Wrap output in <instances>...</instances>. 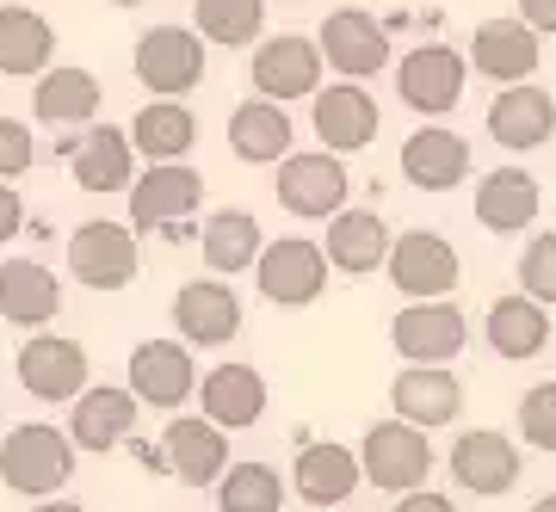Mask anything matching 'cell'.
Instances as JSON below:
<instances>
[{
  "instance_id": "cell-1",
  "label": "cell",
  "mask_w": 556,
  "mask_h": 512,
  "mask_svg": "<svg viewBox=\"0 0 556 512\" xmlns=\"http://www.w3.org/2000/svg\"><path fill=\"white\" fill-rule=\"evenodd\" d=\"M75 475V438L68 426H50V420H25L0 438V482L25 500H50V494L68 488Z\"/></svg>"
},
{
  "instance_id": "cell-2",
  "label": "cell",
  "mask_w": 556,
  "mask_h": 512,
  "mask_svg": "<svg viewBox=\"0 0 556 512\" xmlns=\"http://www.w3.org/2000/svg\"><path fill=\"white\" fill-rule=\"evenodd\" d=\"M433 463H439V451H433V438H427V426H408V420H378L358 438V470L383 494L427 488Z\"/></svg>"
},
{
  "instance_id": "cell-3",
  "label": "cell",
  "mask_w": 556,
  "mask_h": 512,
  "mask_svg": "<svg viewBox=\"0 0 556 512\" xmlns=\"http://www.w3.org/2000/svg\"><path fill=\"white\" fill-rule=\"evenodd\" d=\"M204 204V174L192 161H149L130 179V229H161V235H186V222Z\"/></svg>"
},
{
  "instance_id": "cell-4",
  "label": "cell",
  "mask_w": 556,
  "mask_h": 512,
  "mask_svg": "<svg viewBox=\"0 0 556 512\" xmlns=\"http://www.w3.org/2000/svg\"><path fill=\"white\" fill-rule=\"evenodd\" d=\"M204 50H211V43H204L192 25H149V31L137 38V80H142L155 99L199 93L204 62H211Z\"/></svg>"
},
{
  "instance_id": "cell-5",
  "label": "cell",
  "mask_w": 556,
  "mask_h": 512,
  "mask_svg": "<svg viewBox=\"0 0 556 512\" xmlns=\"http://www.w3.org/2000/svg\"><path fill=\"white\" fill-rule=\"evenodd\" d=\"M137 266H142V254H137V229L130 222L93 217L68 235V272L87 291H124V284H137Z\"/></svg>"
},
{
  "instance_id": "cell-6",
  "label": "cell",
  "mask_w": 556,
  "mask_h": 512,
  "mask_svg": "<svg viewBox=\"0 0 556 512\" xmlns=\"http://www.w3.org/2000/svg\"><path fill=\"white\" fill-rule=\"evenodd\" d=\"M464 80H470V56L452 50V43H415L396 62V93L420 118H445L457 99H464Z\"/></svg>"
},
{
  "instance_id": "cell-7",
  "label": "cell",
  "mask_w": 556,
  "mask_h": 512,
  "mask_svg": "<svg viewBox=\"0 0 556 512\" xmlns=\"http://www.w3.org/2000/svg\"><path fill=\"white\" fill-rule=\"evenodd\" d=\"M254 284L273 309H309L321 296V284H328V254L303 235L266 241L260 259H254Z\"/></svg>"
},
{
  "instance_id": "cell-8",
  "label": "cell",
  "mask_w": 556,
  "mask_h": 512,
  "mask_svg": "<svg viewBox=\"0 0 556 512\" xmlns=\"http://www.w3.org/2000/svg\"><path fill=\"white\" fill-rule=\"evenodd\" d=\"M390 346L402 353V364H452L464 346H470V316L445 303V296H427V303H408L390 321Z\"/></svg>"
},
{
  "instance_id": "cell-9",
  "label": "cell",
  "mask_w": 556,
  "mask_h": 512,
  "mask_svg": "<svg viewBox=\"0 0 556 512\" xmlns=\"http://www.w3.org/2000/svg\"><path fill=\"white\" fill-rule=\"evenodd\" d=\"M346 192H353V174L334 149L321 155H285L278 161V204L303 222H328L346 210Z\"/></svg>"
},
{
  "instance_id": "cell-10",
  "label": "cell",
  "mask_w": 556,
  "mask_h": 512,
  "mask_svg": "<svg viewBox=\"0 0 556 512\" xmlns=\"http://www.w3.org/2000/svg\"><path fill=\"white\" fill-rule=\"evenodd\" d=\"M321 68H328V62H321V43L303 38V31L260 38V43H254V62H248L254 93H260V99H278V105H291V99H316Z\"/></svg>"
},
{
  "instance_id": "cell-11",
  "label": "cell",
  "mask_w": 556,
  "mask_h": 512,
  "mask_svg": "<svg viewBox=\"0 0 556 512\" xmlns=\"http://www.w3.org/2000/svg\"><path fill=\"white\" fill-rule=\"evenodd\" d=\"M383 272H390V284H396L408 303H427V296H452L464 266H457V247L445 235H433V229H402V235L390 241Z\"/></svg>"
},
{
  "instance_id": "cell-12",
  "label": "cell",
  "mask_w": 556,
  "mask_h": 512,
  "mask_svg": "<svg viewBox=\"0 0 556 512\" xmlns=\"http://www.w3.org/2000/svg\"><path fill=\"white\" fill-rule=\"evenodd\" d=\"M452 463V482L464 494H477V500H501V494L519 488V470H526V457L514 451V438L495 433V426H477V433H457V445L445 451Z\"/></svg>"
},
{
  "instance_id": "cell-13",
  "label": "cell",
  "mask_w": 556,
  "mask_h": 512,
  "mask_svg": "<svg viewBox=\"0 0 556 512\" xmlns=\"http://www.w3.org/2000/svg\"><path fill=\"white\" fill-rule=\"evenodd\" d=\"M309 124H316L321 149H334V155H358V149H371L383 130V112L378 99L365 93L358 80H334V87H316L309 99Z\"/></svg>"
},
{
  "instance_id": "cell-14",
  "label": "cell",
  "mask_w": 556,
  "mask_h": 512,
  "mask_svg": "<svg viewBox=\"0 0 556 512\" xmlns=\"http://www.w3.org/2000/svg\"><path fill=\"white\" fill-rule=\"evenodd\" d=\"M321 43V62L334 68L340 80H371L390 62V31H383L365 7H334L316 31Z\"/></svg>"
},
{
  "instance_id": "cell-15",
  "label": "cell",
  "mask_w": 556,
  "mask_h": 512,
  "mask_svg": "<svg viewBox=\"0 0 556 512\" xmlns=\"http://www.w3.org/2000/svg\"><path fill=\"white\" fill-rule=\"evenodd\" d=\"M130 395L142 408H167L179 414L199 395V364L186 353V340H142L130 353Z\"/></svg>"
},
{
  "instance_id": "cell-16",
  "label": "cell",
  "mask_w": 556,
  "mask_h": 512,
  "mask_svg": "<svg viewBox=\"0 0 556 512\" xmlns=\"http://www.w3.org/2000/svg\"><path fill=\"white\" fill-rule=\"evenodd\" d=\"M13 371H20V383L38 401H75L80 389H87V346L68 334H31L20 346V358H13Z\"/></svg>"
},
{
  "instance_id": "cell-17",
  "label": "cell",
  "mask_w": 556,
  "mask_h": 512,
  "mask_svg": "<svg viewBox=\"0 0 556 512\" xmlns=\"http://www.w3.org/2000/svg\"><path fill=\"white\" fill-rule=\"evenodd\" d=\"M137 395L118 389V383H87V389L68 401V438H75V451H118L124 438L137 433Z\"/></svg>"
},
{
  "instance_id": "cell-18",
  "label": "cell",
  "mask_w": 556,
  "mask_h": 512,
  "mask_svg": "<svg viewBox=\"0 0 556 512\" xmlns=\"http://www.w3.org/2000/svg\"><path fill=\"white\" fill-rule=\"evenodd\" d=\"M174 328L186 346H229L241 334V296L229 278H192L174 291Z\"/></svg>"
},
{
  "instance_id": "cell-19",
  "label": "cell",
  "mask_w": 556,
  "mask_h": 512,
  "mask_svg": "<svg viewBox=\"0 0 556 512\" xmlns=\"http://www.w3.org/2000/svg\"><path fill=\"white\" fill-rule=\"evenodd\" d=\"M161 463L186 488H217V475L229 470V433L204 414H174L167 433H161Z\"/></svg>"
},
{
  "instance_id": "cell-20",
  "label": "cell",
  "mask_w": 556,
  "mask_h": 512,
  "mask_svg": "<svg viewBox=\"0 0 556 512\" xmlns=\"http://www.w3.org/2000/svg\"><path fill=\"white\" fill-rule=\"evenodd\" d=\"M489 137H495L507 155H532V149L556 142V99L544 93L538 80L501 87L495 105H489Z\"/></svg>"
},
{
  "instance_id": "cell-21",
  "label": "cell",
  "mask_w": 556,
  "mask_h": 512,
  "mask_svg": "<svg viewBox=\"0 0 556 512\" xmlns=\"http://www.w3.org/2000/svg\"><path fill=\"white\" fill-rule=\"evenodd\" d=\"M68 155V174H75L80 192H130V179H137V142H130V130H118V124H93L80 142H68L62 149Z\"/></svg>"
},
{
  "instance_id": "cell-22",
  "label": "cell",
  "mask_w": 556,
  "mask_h": 512,
  "mask_svg": "<svg viewBox=\"0 0 556 512\" xmlns=\"http://www.w3.org/2000/svg\"><path fill=\"white\" fill-rule=\"evenodd\" d=\"M390 408L408 426H452L464 414V383L452 376V364H402L390 383Z\"/></svg>"
},
{
  "instance_id": "cell-23",
  "label": "cell",
  "mask_w": 556,
  "mask_h": 512,
  "mask_svg": "<svg viewBox=\"0 0 556 512\" xmlns=\"http://www.w3.org/2000/svg\"><path fill=\"white\" fill-rule=\"evenodd\" d=\"M266 376L254 371V364H241V358H229V364H217V371L199 376V414L217 420L223 433H248V426H260V414H266Z\"/></svg>"
},
{
  "instance_id": "cell-24",
  "label": "cell",
  "mask_w": 556,
  "mask_h": 512,
  "mask_svg": "<svg viewBox=\"0 0 556 512\" xmlns=\"http://www.w3.org/2000/svg\"><path fill=\"white\" fill-rule=\"evenodd\" d=\"M402 179L415 192H457L470 179V142L427 118L415 137L402 142Z\"/></svg>"
},
{
  "instance_id": "cell-25",
  "label": "cell",
  "mask_w": 556,
  "mask_h": 512,
  "mask_svg": "<svg viewBox=\"0 0 556 512\" xmlns=\"http://www.w3.org/2000/svg\"><path fill=\"white\" fill-rule=\"evenodd\" d=\"M470 68H477L482 80H495V87H514V80H532L538 75V31L526 20H489V25H477V38H470Z\"/></svg>"
},
{
  "instance_id": "cell-26",
  "label": "cell",
  "mask_w": 556,
  "mask_h": 512,
  "mask_svg": "<svg viewBox=\"0 0 556 512\" xmlns=\"http://www.w3.org/2000/svg\"><path fill=\"white\" fill-rule=\"evenodd\" d=\"M105 105V87L93 68H75V62H50L31 87V112L56 130H75V124H93Z\"/></svg>"
},
{
  "instance_id": "cell-27",
  "label": "cell",
  "mask_w": 556,
  "mask_h": 512,
  "mask_svg": "<svg viewBox=\"0 0 556 512\" xmlns=\"http://www.w3.org/2000/svg\"><path fill=\"white\" fill-rule=\"evenodd\" d=\"M62 309V278L43 259H7L0 266V321H13L25 334L50 328Z\"/></svg>"
},
{
  "instance_id": "cell-28",
  "label": "cell",
  "mask_w": 556,
  "mask_h": 512,
  "mask_svg": "<svg viewBox=\"0 0 556 512\" xmlns=\"http://www.w3.org/2000/svg\"><path fill=\"white\" fill-rule=\"evenodd\" d=\"M551 316H544V303L538 296H526V291H514V296H495L489 303V316H482V340H489V353L495 358H538L544 346H551Z\"/></svg>"
},
{
  "instance_id": "cell-29",
  "label": "cell",
  "mask_w": 556,
  "mask_h": 512,
  "mask_svg": "<svg viewBox=\"0 0 556 512\" xmlns=\"http://www.w3.org/2000/svg\"><path fill=\"white\" fill-rule=\"evenodd\" d=\"M358 482H365L358 451H346L334 438L303 445L298 463H291V488H298V500H309V507H340V500H353Z\"/></svg>"
},
{
  "instance_id": "cell-30",
  "label": "cell",
  "mask_w": 556,
  "mask_h": 512,
  "mask_svg": "<svg viewBox=\"0 0 556 512\" xmlns=\"http://www.w3.org/2000/svg\"><path fill=\"white\" fill-rule=\"evenodd\" d=\"M390 222L378 217V210H340V217H328V241H321V254H328V266L346 278H371L390 259Z\"/></svg>"
},
{
  "instance_id": "cell-31",
  "label": "cell",
  "mask_w": 556,
  "mask_h": 512,
  "mask_svg": "<svg viewBox=\"0 0 556 512\" xmlns=\"http://www.w3.org/2000/svg\"><path fill=\"white\" fill-rule=\"evenodd\" d=\"M538 210H544V192H538V179L526 167H495V174H482L477 185V222L482 229H495V235H519V229H532Z\"/></svg>"
},
{
  "instance_id": "cell-32",
  "label": "cell",
  "mask_w": 556,
  "mask_h": 512,
  "mask_svg": "<svg viewBox=\"0 0 556 512\" xmlns=\"http://www.w3.org/2000/svg\"><path fill=\"white\" fill-rule=\"evenodd\" d=\"M229 149L236 161L248 167H273V161L291 155V112L278 105V99H241L236 112H229Z\"/></svg>"
},
{
  "instance_id": "cell-33",
  "label": "cell",
  "mask_w": 556,
  "mask_h": 512,
  "mask_svg": "<svg viewBox=\"0 0 556 512\" xmlns=\"http://www.w3.org/2000/svg\"><path fill=\"white\" fill-rule=\"evenodd\" d=\"M260 247H266V235H260L254 210H211V217H204V229H199V259L211 266V278L254 272Z\"/></svg>"
},
{
  "instance_id": "cell-34",
  "label": "cell",
  "mask_w": 556,
  "mask_h": 512,
  "mask_svg": "<svg viewBox=\"0 0 556 512\" xmlns=\"http://www.w3.org/2000/svg\"><path fill=\"white\" fill-rule=\"evenodd\" d=\"M56 56V25L43 20L38 7H20V0H7L0 7V75H43Z\"/></svg>"
},
{
  "instance_id": "cell-35",
  "label": "cell",
  "mask_w": 556,
  "mask_h": 512,
  "mask_svg": "<svg viewBox=\"0 0 556 512\" xmlns=\"http://www.w3.org/2000/svg\"><path fill=\"white\" fill-rule=\"evenodd\" d=\"M130 142H137L142 161H186L192 142H199V118L179 99H155V105H142L130 118Z\"/></svg>"
},
{
  "instance_id": "cell-36",
  "label": "cell",
  "mask_w": 556,
  "mask_h": 512,
  "mask_svg": "<svg viewBox=\"0 0 556 512\" xmlns=\"http://www.w3.org/2000/svg\"><path fill=\"white\" fill-rule=\"evenodd\" d=\"M192 31L217 50L260 43L266 31V0H192Z\"/></svg>"
},
{
  "instance_id": "cell-37",
  "label": "cell",
  "mask_w": 556,
  "mask_h": 512,
  "mask_svg": "<svg viewBox=\"0 0 556 512\" xmlns=\"http://www.w3.org/2000/svg\"><path fill=\"white\" fill-rule=\"evenodd\" d=\"M285 507V475L273 463H229L217 475V512H278Z\"/></svg>"
},
{
  "instance_id": "cell-38",
  "label": "cell",
  "mask_w": 556,
  "mask_h": 512,
  "mask_svg": "<svg viewBox=\"0 0 556 512\" xmlns=\"http://www.w3.org/2000/svg\"><path fill=\"white\" fill-rule=\"evenodd\" d=\"M519 438L532 451H556V383H532L519 395Z\"/></svg>"
},
{
  "instance_id": "cell-39",
  "label": "cell",
  "mask_w": 556,
  "mask_h": 512,
  "mask_svg": "<svg viewBox=\"0 0 556 512\" xmlns=\"http://www.w3.org/2000/svg\"><path fill=\"white\" fill-rule=\"evenodd\" d=\"M519 291L538 296V303H556V229L526 241V254H519Z\"/></svg>"
},
{
  "instance_id": "cell-40",
  "label": "cell",
  "mask_w": 556,
  "mask_h": 512,
  "mask_svg": "<svg viewBox=\"0 0 556 512\" xmlns=\"http://www.w3.org/2000/svg\"><path fill=\"white\" fill-rule=\"evenodd\" d=\"M31 161H38V142H31V130H25L20 118H0V179L31 174Z\"/></svg>"
},
{
  "instance_id": "cell-41",
  "label": "cell",
  "mask_w": 556,
  "mask_h": 512,
  "mask_svg": "<svg viewBox=\"0 0 556 512\" xmlns=\"http://www.w3.org/2000/svg\"><path fill=\"white\" fill-rule=\"evenodd\" d=\"M20 229H25V197L13 192V179H0V247L20 241Z\"/></svg>"
},
{
  "instance_id": "cell-42",
  "label": "cell",
  "mask_w": 556,
  "mask_h": 512,
  "mask_svg": "<svg viewBox=\"0 0 556 512\" xmlns=\"http://www.w3.org/2000/svg\"><path fill=\"white\" fill-rule=\"evenodd\" d=\"M519 7V20L532 25L538 38H556V0H514Z\"/></svg>"
},
{
  "instance_id": "cell-43",
  "label": "cell",
  "mask_w": 556,
  "mask_h": 512,
  "mask_svg": "<svg viewBox=\"0 0 556 512\" xmlns=\"http://www.w3.org/2000/svg\"><path fill=\"white\" fill-rule=\"evenodd\" d=\"M396 512H457V500H445V494H433V488H408L396 500Z\"/></svg>"
},
{
  "instance_id": "cell-44",
  "label": "cell",
  "mask_w": 556,
  "mask_h": 512,
  "mask_svg": "<svg viewBox=\"0 0 556 512\" xmlns=\"http://www.w3.org/2000/svg\"><path fill=\"white\" fill-rule=\"evenodd\" d=\"M31 512H87V507H80V500H38Z\"/></svg>"
},
{
  "instance_id": "cell-45",
  "label": "cell",
  "mask_w": 556,
  "mask_h": 512,
  "mask_svg": "<svg viewBox=\"0 0 556 512\" xmlns=\"http://www.w3.org/2000/svg\"><path fill=\"white\" fill-rule=\"evenodd\" d=\"M532 512H556V494H544V500H532Z\"/></svg>"
},
{
  "instance_id": "cell-46",
  "label": "cell",
  "mask_w": 556,
  "mask_h": 512,
  "mask_svg": "<svg viewBox=\"0 0 556 512\" xmlns=\"http://www.w3.org/2000/svg\"><path fill=\"white\" fill-rule=\"evenodd\" d=\"M112 7H142V0H112Z\"/></svg>"
},
{
  "instance_id": "cell-47",
  "label": "cell",
  "mask_w": 556,
  "mask_h": 512,
  "mask_svg": "<svg viewBox=\"0 0 556 512\" xmlns=\"http://www.w3.org/2000/svg\"><path fill=\"white\" fill-rule=\"evenodd\" d=\"M309 512H340V507H309Z\"/></svg>"
},
{
  "instance_id": "cell-48",
  "label": "cell",
  "mask_w": 556,
  "mask_h": 512,
  "mask_svg": "<svg viewBox=\"0 0 556 512\" xmlns=\"http://www.w3.org/2000/svg\"><path fill=\"white\" fill-rule=\"evenodd\" d=\"M551 346H556V334H551ZM551 358H556V353H551Z\"/></svg>"
},
{
  "instance_id": "cell-49",
  "label": "cell",
  "mask_w": 556,
  "mask_h": 512,
  "mask_svg": "<svg viewBox=\"0 0 556 512\" xmlns=\"http://www.w3.org/2000/svg\"><path fill=\"white\" fill-rule=\"evenodd\" d=\"M20 7H31V0H20Z\"/></svg>"
}]
</instances>
